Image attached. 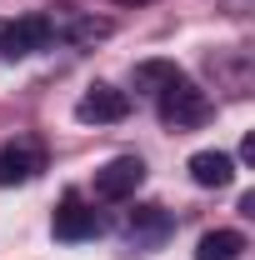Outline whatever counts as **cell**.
Wrapping results in <instances>:
<instances>
[{
  "label": "cell",
  "instance_id": "cell-11",
  "mask_svg": "<svg viewBox=\"0 0 255 260\" xmlns=\"http://www.w3.org/2000/svg\"><path fill=\"white\" fill-rule=\"evenodd\" d=\"M70 35H75V40H105V35H110V20H75Z\"/></svg>",
  "mask_w": 255,
  "mask_h": 260
},
{
  "label": "cell",
  "instance_id": "cell-7",
  "mask_svg": "<svg viewBox=\"0 0 255 260\" xmlns=\"http://www.w3.org/2000/svg\"><path fill=\"white\" fill-rule=\"evenodd\" d=\"M190 180L205 185V190H220V185L235 180V160H230L225 150H195L190 155Z\"/></svg>",
  "mask_w": 255,
  "mask_h": 260
},
{
  "label": "cell",
  "instance_id": "cell-3",
  "mask_svg": "<svg viewBox=\"0 0 255 260\" xmlns=\"http://www.w3.org/2000/svg\"><path fill=\"white\" fill-rule=\"evenodd\" d=\"M125 115H130V95L115 90V85H90L75 100V120H85V125H115Z\"/></svg>",
  "mask_w": 255,
  "mask_h": 260
},
{
  "label": "cell",
  "instance_id": "cell-2",
  "mask_svg": "<svg viewBox=\"0 0 255 260\" xmlns=\"http://www.w3.org/2000/svg\"><path fill=\"white\" fill-rule=\"evenodd\" d=\"M50 35H55V25H50L45 15H20V20L0 25V55H5V60L35 55V50H45V45H50Z\"/></svg>",
  "mask_w": 255,
  "mask_h": 260
},
{
  "label": "cell",
  "instance_id": "cell-8",
  "mask_svg": "<svg viewBox=\"0 0 255 260\" xmlns=\"http://www.w3.org/2000/svg\"><path fill=\"white\" fill-rule=\"evenodd\" d=\"M240 255H245V235L240 230H210L195 245V260H240Z\"/></svg>",
  "mask_w": 255,
  "mask_h": 260
},
{
  "label": "cell",
  "instance_id": "cell-6",
  "mask_svg": "<svg viewBox=\"0 0 255 260\" xmlns=\"http://www.w3.org/2000/svg\"><path fill=\"white\" fill-rule=\"evenodd\" d=\"M95 230H100V215L70 190L60 200V210H55V240H90Z\"/></svg>",
  "mask_w": 255,
  "mask_h": 260
},
{
  "label": "cell",
  "instance_id": "cell-12",
  "mask_svg": "<svg viewBox=\"0 0 255 260\" xmlns=\"http://www.w3.org/2000/svg\"><path fill=\"white\" fill-rule=\"evenodd\" d=\"M115 5H150V0H115Z\"/></svg>",
  "mask_w": 255,
  "mask_h": 260
},
{
  "label": "cell",
  "instance_id": "cell-10",
  "mask_svg": "<svg viewBox=\"0 0 255 260\" xmlns=\"http://www.w3.org/2000/svg\"><path fill=\"white\" fill-rule=\"evenodd\" d=\"M165 225H170V220L160 215V205H145V210H140V220H130V235H140V230H150V235H160Z\"/></svg>",
  "mask_w": 255,
  "mask_h": 260
},
{
  "label": "cell",
  "instance_id": "cell-5",
  "mask_svg": "<svg viewBox=\"0 0 255 260\" xmlns=\"http://www.w3.org/2000/svg\"><path fill=\"white\" fill-rule=\"evenodd\" d=\"M40 170H45V155H40L35 140H10L0 150V185H25Z\"/></svg>",
  "mask_w": 255,
  "mask_h": 260
},
{
  "label": "cell",
  "instance_id": "cell-1",
  "mask_svg": "<svg viewBox=\"0 0 255 260\" xmlns=\"http://www.w3.org/2000/svg\"><path fill=\"white\" fill-rule=\"evenodd\" d=\"M205 115H210V100H205V90L190 85L185 75H180L175 85H165V90H160V120H165V125L185 130V125H200Z\"/></svg>",
  "mask_w": 255,
  "mask_h": 260
},
{
  "label": "cell",
  "instance_id": "cell-9",
  "mask_svg": "<svg viewBox=\"0 0 255 260\" xmlns=\"http://www.w3.org/2000/svg\"><path fill=\"white\" fill-rule=\"evenodd\" d=\"M130 80H135V90H150V95H160L165 85H175V80H180V65H175V60H140Z\"/></svg>",
  "mask_w": 255,
  "mask_h": 260
},
{
  "label": "cell",
  "instance_id": "cell-4",
  "mask_svg": "<svg viewBox=\"0 0 255 260\" xmlns=\"http://www.w3.org/2000/svg\"><path fill=\"white\" fill-rule=\"evenodd\" d=\"M140 180H145V165L135 155H115V160H105L95 170V195L100 200H130L140 190Z\"/></svg>",
  "mask_w": 255,
  "mask_h": 260
}]
</instances>
